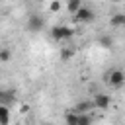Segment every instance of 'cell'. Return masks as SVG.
<instances>
[{
    "label": "cell",
    "instance_id": "6da1fadb",
    "mask_svg": "<svg viewBox=\"0 0 125 125\" xmlns=\"http://www.w3.org/2000/svg\"><path fill=\"white\" fill-rule=\"evenodd\" d=\"M49 33H51V37H53L55 41H66V39H70V37H74V35H76V29H74V27H70V25L59 23V25H53Z\"/></svg>",
    "mask_w": 125,
    "mask_h": 125
},
{
    "label": "cell",
    "instance_id": "7a4b0ae2",
    "mask_svg": "<svg viewBox=\"0 0 125 125\" xmlns=\"http://www.w3.org/2000/svg\"><path fill=\"white\" fill-rule=\"evenodd\" d=\"M105 82L113 88H119L125 84V72L121 68H111L109 72H105Z\"/></svg>",
    "mask_w": 125,
    "mask_h": 125
},
{
    "label": "cell",
    "instance_id": "3957f363",
    "mask_svg": "<svg viewBox=\"0 0 125 125\" xmlns=\"http://www.w3.org/2000/svg\"><path fill=\"white\" fill-rule=\"evenodd\" d=\"M72 18H74L76 23H90V21L96 20V12L88 6H82V8H78L76 14H72Z\"/></svg>",
    "mask_w": 125,
    "mask_h": 125
},
{
    "label": "cell",
    "instance_id": "277c9868",
    "mask_svg": "<svg viewBox=\"0 0 125 125\" xmlns=\"http://www.w3.org/2000/svg\"><path fill=\"white\" fill-rule=\"evenodd\" d=\"M92 105H94V109L105 111V109H109V105H111V96H109V94H104V92H98V94H94Z\"/></svg>",
    "mask_w": 125,
    "mask_h": 125
},
{
    "label": "cell",
    "instance_id": "5b68a950",
    "mask_svg": "<svg viewBox=\"0 0 125 125\" xmlns=\"http://www.w3.org/2000/svg\"><path fill=\"white\" fill-rule=\"evenodd\" d=\"M43 27H45V20L39 14H31L27 18V29L31 33H39V31H43Z\"/></svg>",
    "mask_w": 125,
    "mask_h": 125
},
{
    "label": "cell",
    "instance_id": "8992f818",
    "mask_svg": "<svg viewBox=\"0 0 125 125\" xmlns=\"http://www.w3.org/2000/svg\"><path fill=\"white\" fill-rule=\"evenodd\" d=\"M94 109V105H92V100H82V102H78L70 111L72 113H90Z\"/></svg>",
    "mask_w": 125,
    "mask_h": 125
},
{
    "label": "cell",
    "instance_id": "52a82bcc",
    "mask_svg": "<svg viewBox=\"0 0 125 125\" xmlns=\"http://www.w3.org/2000/svg\"><path fill=\"white\" fill-rule=\"evenodd\" d=\"M109 25L111 27H123L125 25V12H117L109 18Z\"/></svg>",
    "mask_w": 125,
    "mask_h": 125
},
{
    "label": "cell",
    "instance_id": "ba28073f",
    "mask_svg": "<svg viewBox=\"0 0 125 125\" xmlns=\"http://www.w3.org/2000/svg\"><path fill=\"white\" fill-rule=\"evenodd\" d=\"M0 125H10V105L0 104Z\"/></svg>",
    "mask_w": 125,
    "mask_h": 125
},
{
    "label": "cell",
    "instance_id": "9c48e42d",
    "mask_svg": "<svg viewBox=\"0 0 125 125\" xmlns=\"http://www.w3.org/2000/svg\"><path fill=\"white\" fill-rule=\"evenodd\" d=\"M76 117H78L76 125H92V123H94L92 113H76Z\"/></svg>",
    "mask_w": 125,
    "mask_h": 125
},
{
    "label": "cell",
    "instance_id": "30bf717a",
    "mask_svg": "<svg viewBox=\"0 0 125 125\" xmlns=\"http://www.w3.org/2000/svg\"><path fill=\"white\" fill-rule=\"evenodd\" d=\"M98 45L104 47V49H111V47H113V37H109V35H102V37L98 39Z\"/></svg>",
    "mask_w": 125,
    "mask_h": 125
},
{
    "label": "cell",
    "instance_id": "8fae6325",
    "mask_svg": "<svg viewBox=\"0 0 125 125\" xmlns=\"http://www.w3.org/2000/svg\"><path fill=\"white\" fill-rule=\"evenodd\" d=\"M59 57H61V61H70L72 57H74V49H70V47H62L61 49V53H59Z\"/></svg>",
    "mask_w": 125,
    "mask_h": 125
},
{
    "label": "cell",
    "instance_id": "7c38bea8",
    "mask_svg": "<svg viewBox=\"0 0 125 125\" xmlns=\"http://www.w3.org/2000/svg\"><path fill=\"white\" fill-rule=\"evenodd\" d=\"M78 8H82V0H66V10L70 14H76Z\"/></svg>",
    "mask_w": 125,
    "mask_h": 125
},
{
    "label": "cell",
    "instance_id": "4fadbf2b",
    "mask_svg": "<svg viewBox=\"0 0 125 125\" xmlns=\"http://www.w3.org/2000/svg\"><path fill=\"white\" fill-rule=\"evenodd\" d=\"M47 8H49V12H51V14H59V12L62 10V0H51Z\"/></svg>",
    "mask_w": 125,
    "mask_h": 125
},
{
    "label": "cell",
    "instance_id": "5bb4252c",
    "mask_svg": "<svg viewBox=\"0 0 125 125\" xmlns=\"http://www.w3.org/2000/svg\"><path fill=\"white\" fill-rule=\"evenodd\" d=\"M10 59H12L10 49H8V47H2V49H0V62H10Z\"/></svg>",
    "mask_w": 125,
    "mask_h": 125
},
{
    "label": "cell",
    "instance_id": "9a60e30c",
    "mask_svg": "<svg viewBox=\"0 0 125 125\" xmlns=\"http://www.w3.org/2000/svg\"><path fill=\"white\" fill-rule=\"evenodd\" d=\"M14 100V96L10 94V92H2L0 90V104H4V105H10V102Z\"/></svg>",
    "mask_w": 125,
    "mask_h": 125
},
{
    "label": "cell",
    "instance_id": "2e32d148",
    "mask_svg": "<svg viewBox=\"0 0 125 125\" xmlns=\"http://www.w3.org/2000/svg\"><path fill=\"white\" fill-rule=\"evenodd\" d=\"M64 119H66V125H76V121H78L76 113H72V111H68V113L64 115Z\"/></svg>",
    "mask_w": 125,
    "mask_h": 125
},
{
    "label": "cell",
    "instance_id": "e0dca14e",
    "mask_svg": "<svg viewBox=\"0 0 125 125\" xmlns=\"http://www.w3.org/2000/svg\"><path fill=\"white\" fill-rule=\"evenodd\" d=\"M109 2H113V4H119V2H123V0H109Z\"/></svg>",
    "mask_w": 125,
    "mask_h": 125
}]
</instances>
